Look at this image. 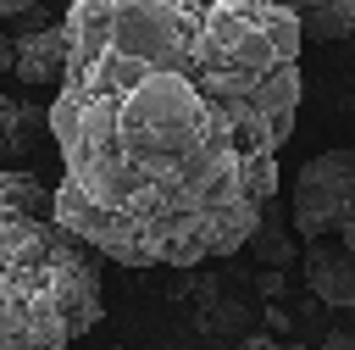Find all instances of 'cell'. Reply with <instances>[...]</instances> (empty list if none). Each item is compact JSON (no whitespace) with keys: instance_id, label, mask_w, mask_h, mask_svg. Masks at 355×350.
<instances>
[{"instance_id":"obj_1","label":"cell","mask_w":355,"mask_h":350,"mask_svg":"<svg viewBox=\"0 0 355 350\" xmlns=\"http://www.w3.org/2000/svg\"><path fill=\"white\" fill-rule=\"evenodd\" d=\"M61 22L55 217L116 267L244 250L300 117V22L272 0H72Z\"/></svg>"},{"instance_id":"obj_2","label":"cell","mask_w":355,"mask_h":350,"mask_svg":"<svg viewBox=\"0 0 355 350\" xmlns=\"http://www.w3.org/2000/svg\"><path fill=\"white\" fill-rule=\"evenodd\" d=\"M105 256L61 217L33 172H0V350H67L105 317Z\"/></svg>"},{"instance_id":"obj_3","label":"cell","mask_w":355,"mask_h":350,"mask_svg":"<svg viewBox=\"0 0 355 350\" xmlns=\"http://www.w3.org/2000/svg\"><path fill=\"white\" fill-rule=\"evenodd\" d=\"M288 222L305 239H333L355 228V150H322L300 167L288 194Z\"/></svg>"},{"instance_id":"obj_4","label":"cell","mask_w":355,"mask_h":350,"mask_svg":"<svg viewBox=\"0 0 355 350\" xmlns=\"http://www.w3.org/2000/svg\"><path fill=\"white\" fill-rule=\"evenodd\" d=\"M28 89L39 83H61L67 72V22H44V28H22L17 33V67H11Z\"/></svg>"},{"instance_id":"obj_5","label":"cell","mask_w":355,"mask_h":350,"mask_svg":"<svg viewBox=\"0 0 355 350\" xmlns=\"http://www.w3.org/2000/svg\"><path fill=\"white\" fill-rule=\"evenodd\" d=\"M305 283L311 294H322L327 306H355V250H344V239H311L305 244Z\"/></svg>"},{"instance_id":"obj_6","label":"cell","mask_w":355,"mask_h":350,"mask_svg":"<svg viewBox=\"0 0 355 350\" xmlns=\"http://www.w3.org/2000/svg\"><path fill=\"white\" fill-rule=\"evenodd\" d=\"M283 6L311 44H338L355 33V0H272Z\"/></svg>"},{"instance_id":"obj_7","label":"cell","mask_w":355,"mask_h":350,"mask_svg":"<svg viewBox=\"0 0 355 350\" xmlns=\"http://www.w3.org/2000/svg\"><path fill=\"white\" fill-rule=\"evenodd\" d=\"M294 250L283 244V233H261V261H272V267H283Z\"/></svg>"},{"instance_id":"obj_8","label":"cell","mask_w":355,"mask_h":350,"mask_svg":"<svg viewBox=\"0 0 355 350\" xmlns=\"http://www.w3.org/2000/svg\"><path fill=\"white\" fill-rule=\"evenodd\" d=\"M233 350H294V344H277V339H266V333H255V339H239Z\"/></svg>"},{"instance_id":"obj_9","label":"cell","mask_w":355,"mask_h":350,"mask_svg":"<svg viewBox=\"0 0 355 350\" xmlns=\"http://www.w3.org/2000/svg\"><path fill=\"white\" fill-rule=\"evenodd\" d=\"M11 67H17V39L0 33V72H11Z\"/></svg>"},{"instance_id":"obj_10","label":"cell","mask_w":355,"mask_h":350,"mask_svg":"<svg viewBox=\"0 0 355 350\" xmlns=\"http://www.w3.org/2000/svg\"><path fill=\"white\" fill-rule=\"evenodd\" d=\"M28 11H33V0H0V22L6 17H28Z\"/></svg>"},{"instance_id":"obj_11","label":"cell","mask_w":355,"mask_h":350,"mask_svg":"<svg viewBox=\"0 0 355 350\" xmlns=\"http://www.w3.org/2000/svg\"><path fill=\"white\" fill-rule=\"evenodd\" d=\"M327 350H355V339H349V333H333V339H327Z\"/></svg>"},{"instance_id":"obj_12","label":"cell","mask_w":355,"mask_h":350,"mask_svg":"<svg viewBox=\"0 0 355 350\" xmlns=\"http://www.w3.org/2000/svg\"><path fill=\"white\" fill-rule=\"evenodd\" d=\"M338 239H344V250H355V228H344V233H338Z\"/></svg>"}]
</instances>
